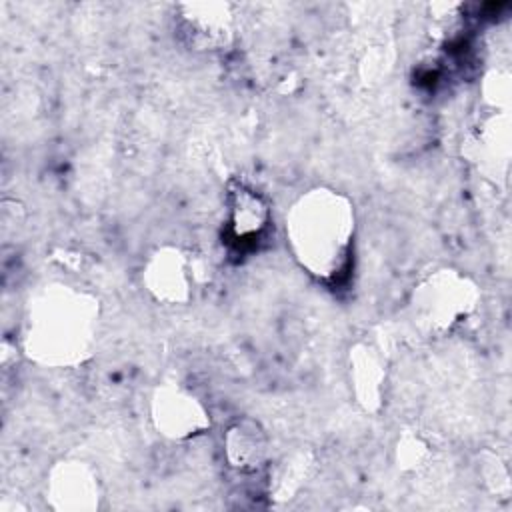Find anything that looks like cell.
I'll use <instances>...</instances> for the list:
<instances>
[{
    "label": "cell",
    "mask_w": 512,
    "mask_h": 512,
    "mask_svg": "<svg viewBox=\"0 0 512 512\" xmlns=\"http://www.w3.org/2000/svg\"><path fill=\"white\" fill-rule=\"evenodd\" d=\"M286 238L294 258L318 280H338L350 264L354 244V208L328 188L300 196L286 216Z\"/></svg>",
    "instance_id": "cell-1"
},
{
    "label": "cell",
    "mask_w": 512,
    "mask_h": 512,
    "mask_svg": "<svg viewBox=\"0 0 512 512\" xmlns=\"http://www.w3.org/2000/svg\"><path fill=\"white\" fill-rule=\"evenodd\" d=\"M98 322V304L70 286H50L28 312L26 350L42 364L68 366L90 352Z\"/></svg>",
    "instance_id": "cell-2"
},
{
    "label": "cell",
    "mask_w": 512,
    "mask_h": 512,
    "mask_svg": "<svg viewBox=\"0 0 512 512\" xmlns=\"http://www.w3.org/2000/svg\"><path fill=\"white\" fill-rule=\"evenodd\" d=\"M474 282L456 270H438L418 284L412 296L416 320L430 332H450L476 308Z\"/></svg>",
    "instance_id": "cell-3"
},
{
    "label": "cell",
    "mask_w": 512,
    "mask_h": 512,
    "mask_svg": "<svg viewBox=\"0 0 512 512\" xmlns=\"http://www.w3.org/2000/svg\"><path fill=\"white\" fill-rule=\"evenodd\" d=\"M152 422L170 440H188L210 426L204 404L186 388L164 384L152 396Z\"/></svg>",
    "instance_id": "cell-4"
},
{
    "label": "cell",
    "mask_w": 512,
    "mask_h": 512,
    "mask_svg": "<svg viewBox=\"0 0 512 512\" xmlns=\"http://www.w3.org/2000/svg\"><path fill=\"white\" fill-rule=\"evenodd\" d=\"M46 498L54 510L90 512L100 506V480L96 470L80 460L58 462L50 470Z\"/></svg>",
    "instance_id": "cell-5"
},
{
    "label": "cell",
    "mask_w": 512,
    "mask_h": 512,
    "mask_svg": "<svg viewBox=\"0 0 512 512\" xmlns=\"http://www.w3.org/2000/svg\"><path fill=\"white\" fill-rule=\"evenodd\" d=\"M144 282L150 294L160 302H186L194 286V274L188 256L178 248H158L146 262Z\"/></svg>",
    "instance_id": "cell-6"
},
{
    "label": "cell",
    "mask_w": 512,
    "mask_h": 512,
    "mask_svg": "<svg viewBox=\"0 0 512 512\" xmlns=\"http://www.w3.org/2000/svg\"><path fill=\"white\" fill-rule=\"evenodd\" d=\"M182 30L192 46L200 50H218L230 40L232 16L226 4H186Z\"/></svg>",
    "instance_id": "cell-7"
},
{
    "label": "cell",
    "mask_w": 512,
    "mask_h": 512,
    "mask_svg": "<svg viewBox=\"0 0 512 512\" xmlns=\"http://www.w3.org/2000/svg\"><path fill=\"white\" fill-rule=\"evenodd\" d=\"M350 386L356 400L366 410H376L382 404L386 366L376 348L368 344H356L350 350Z\"/></svg>",
    "instance_id": "cell-8"
},
{
    "label": "cell",
    "mask_w": 512,
    "mask_h": 512,
    "mask_svg": "<svg viewBox=\"0 0 512 512\" xmlns=\"http://www.w3.org/2000/svg\"><path fill=\"white\" fill-rule=\"evenodd\" d=\"M268 454V440L256 420L242 418L232 422L224 434V456L236 470L250 472L262 466Z\"/></svg>",
    "instance_id": "cell-9"
},
{
    "label": "cell",
    "mask_w": 512,
    "mask_h": 512,
    "mask_svg": "<svg viewBox=\"0 0 512 512\" xmlns=\"http://www.w3.org/2000/svg\"><path fill=\"white\" fill-rule=\"evenodd\" d=\"M268 220V208L258 194L240 188L230 202V228L238 240L258 236Z\"/></svg>",
    "instance_id": "cell-10"
},
{
    "label": "cell",
    "mask_w": 512,
    "mask_h": 512,
    "mask_svg": "<svg viewBox=\"0 0 512 512\" xmlns=\"http://www.w3.org/2000/svg\"><path fill=\"white\" fill-rule=\"evenodd\" d=\"M484 98L496 108H508L510 104V76L494 70L484 78Z\"/></svg>",
    "instance_id": "cell-11"
}]
</instances>
